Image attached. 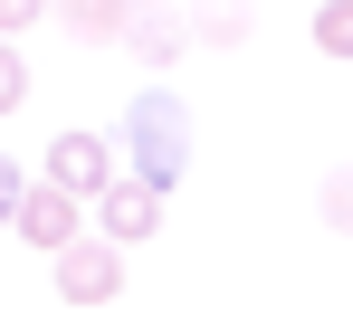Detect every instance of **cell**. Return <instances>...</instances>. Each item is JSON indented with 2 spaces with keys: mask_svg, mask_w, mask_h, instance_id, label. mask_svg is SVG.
Wrapping results in <instances>:
<instances>
[{
  "mask_svg": "<svg viewBox=\"0 0 353 333\" xmlns=\"http://www.w3.org/2000/svg\"><path fill=\"white\" fill-rule=\"evenodd\" d=\"M124 171H143V181H163V191L191 171V105H181L172 86H143V96L124 105Z\"/></svg>",
  "mask_w": 353,
  "mask_h": 333,
  "instance_id": "obj_1",
  "label": "cell"
},
{
  "mask_svg": "<svg viewBox=\"0 0 353 333\" xmlns=\"http://www.w3.org/2000/svg\"><path fill=\"white\" fill-rule=\"evenodd\" d=\"M48 286H58V305H115L124 295V238H105V228L67 238L48 257Z\"/></svg>",
  "mask_w": 353,
  "mask_h": 333,
  "instance_id": "obj_2",
  "label": "cell"
},
{
  "mask_svg": "<svg viewBox=\"0 0 353 333\" xmlns=\"http://www.w3.org/2000/svg\"><path fill=\"white\" fill-rule=\"evenodd\" d=\"M163 200H172L163 181H143V171H115V181L96 191V228L134 248V238H153V228H163Z\"/></svg>",
  "mask_w": 353,
  "mask_h": 333,
  "instance_id": "obj_3",
  "label": "cell"
},
{
  "mask_svg": "<svg viewBox=\"0 0 353 333\" xmlns=\"http://www.w3.org/2000/svg\"><path fill=\"white\" fill-rule=\"evenodd\" d=\"M77 210H96V200H77V191H67V181H29V200H19V238H29V248H48V257H58L67 238H86V228H77Z\"/></svg>",
  "mask_w": 353,
  "mask_h": 333,
  "instance_id": "obj_4",
  "label": "cell"
},
{
  "mask_svg": "<svg viewBox=\"0 0 353 333\" xmlns=\"http://www.w3.org/2000/svg\"><path fill=\"white\" fill-rule=\"evenodd\" d=\"M48 181H67L77 200H96V191L115 181V143H105V133H77V124H67L58 143H48Z\"/></svg>",
  "mask_w": 353,
  "mask_h": 333,
  "instance_id": "obj_5",
  "label": "cell"
},
{
  "mask_svg": "<svg viewBox=\"0 0 353 333\" xmlns=\"http://www.w3.org/2000/svg\"><path fill=\"white\" fill-rule=\"evenodd\" d=\"M124 48L143 57V67H172V57H181V48H201V39H191V19H172V0H153V10H134Z\"/></svg>",
  "mask_w": 353,
  "mask_h": 333,
  "instance_id": "obj_6",
  "label": "cell"
},
{
  "mask_svg": "<svg viewBox=\"0 0 353 333\" xmlns=\"http://www.w3.org/2000/svg\"><path fill=\"white\" fill-rule=\"evenodd\" d=\"M58 19H67L77 48H115L124 29H134V0H58Z\"/></svg>",
  "mask_w": 353,
  "mask_h": 333,
  "instance_id": "obj_7",
  "label": "cell"
},
{
  "mask_svg": "<svg viewBox=\"0 0 353 333\" xmlns=\"http://www.w3.org/2000/svg\"><path fill=\"white\" fill-rule=\"evenodd\" d=\"M315 48H325V57H353V0H325V10H315Z\"/></svg>",
  "mask_w": 353,
  "mask_h": 333,
  "instance_id": "obj_8",
  "label": "cell"
},
{
  "mask_svg": "<svg viewBox=\"0 0 353 333\" xmlns=\"http://www.w3.org/2000/svg\"><path fill=\"white\" fill-rule=\"evenodd\" d=\"M191 39H201V48H239V39H248V10H201Z\"/></svg>",
  "mask_w": 353,
  "mask_h": 333,
  "instance_id": "obj_9",
  "label": "cell"
},
{
  "mask_svg": "<svg viewBox=\"0 0 353 333\" xmlns=\"http://www.w3.org/2000/svg\"><path fill=\"white\" fill-rule=\"evenodd\" d=\"M29 105V67H19V48H10V29H0V114Z\"/></svg>",
  "mask_w": 353,
  "mask_h": 333,
  "instance_id": "obj_10",
  "label": "cell"
},
{
  "mask_svg": "<svg viewBox=\"0 0 353 333\" xmlns=\"http://www.w3.org/2000/svg\"><path fill=\"white\" fill-rule=\"evenodd\" d=\"M19 200H29V171H19V162H0V228L19 219Z\"/></svg>",
  "mask_w": 353,
  "mask_h": 333,
  "instance_id": "obj_11",
  "label": "cell"
},
{
  "mask_svg": "<svg viewBox=\"0 0 353 333\" xmlns=\"http://www.w3.org/2000/svg\"><path fill=\"white\" fill-rule=\"evenodd\" d=\"M325 219L353 228V171H334V181H325Z\"/></svg>",
  "mask_w": 353,
  "mask_h": 333,
  "instance_id": "obj_12",
  "label": "cell"
},
{
  "mask_svg": "<svg viewBox=\"0 0 353 333\" xmlns=\"http://www.w3.org/2000/svg\"><path fill=\"white\" fill-rule=\"evenodd\" d=\"M48 10H58V0H0V29L19 39V29H29V19H48Z\"/></svg>",
  "mask_w": 353,
  "mask_h": 333,
  "instance_id": "obj_13",
  "label": "cell"
}]
</instances>
